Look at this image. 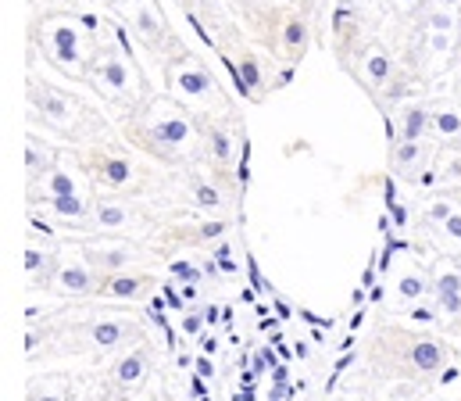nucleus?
<instances>
[{"mask_svg":"<svg viewBox=\"0 0 461 401\" xmlns=\"http://www.w3.org/2000/svg\"><path fill=\"white\" fill-rule=\"evenodd\" d=\"M47 47H50V58L61 68L83 72V61H86V54H83V32H79V25L72 18H54L47 25Z\"/></svg>","mask_w":461,"mask_h":401,"instance_id":"f257e3e1","label":"nucleus"},{"mask_svg":"<svg viewBox=\"0 0 461 401\" xmlns=\"http://www.w3.org/2000/svg\"><path fill=\"white\" fill-rule=\"evenodd\" d=\"M97 76H101V83H104V90H108L112 97H132V94L140 90V79H136L129 58H122V54H108V58L101 61Z\"/></svg>","mask_w":461,"mask_h":401,"instance_id":"f03ea898","label":"nucleus"},{"mask_svg":"<svg viewBox=\"0 0 461 401\" xmlns=\"http://www.w3.org/2000/svg\"><path fill=\"white\" fill-rule=\"evenodd\" d=\"M147 136H150L158 147L179 150V147H190L194 130H190V123H186L183 115H165V119H158V123L150 126V133H147Z\"/></svg>","mask_w":461,"mask_h":401,"instance_id":"7ed1b4c3","label":"nucleus"},{"mask_svg":"<svg viewBox=\"0 0 461 401\" xmlns=\"http://www.w3.org/2000/svg\"><path fill=\"white\" fill-rule=\"evenodd\" d=\"M172 87L183 94V97H194V101H204L215 94V83L208 72L194 68V65H183V68H172Z\"/></svg>","mask_w":461,"mask_h":401,"instance_id":"20e7f679","label":"nucleus"},{"mask_svg":"<svg viewBox=\"0 0 461 401\" xmlns=\"http://www.w3.org/2000/svg\"><path fill=\"white\" fill-rule=\"evenodd\" d=\"M132 18H136V29H140V36L147 43H158L165 36V18H161L154 0H136V14Z\"/></svg>","mask_w":461,"mask_h":401,"instance_id":"39448f33","label":"nucleus"},{"mask_svg":"<svg viewBox=\"0 0 461 401\" xmlns=\"http://www.w3.org/2000/svg\"><path fill=\"white\" fill-rule=\"evenodd\" d=\"M58 290L61 294H90L94 287H97V279H94V272L86 266H65L58 272Z\"/></svg>","mask_w":461,"mask_h":401,"instance_id":"423d86ee","label":"nucleus"},{"mask_svg":"<svg viewBox=\"0 0 461 401\" xmlns=\"http://www.w3.org/2000/svg\"><path fill=\"white\" fill-rule=\"evenodd\" d=\"M411 366L415 369H422V373H437L440 366H444V348L437 344V341H419L415 348H411Z\"/></svg>","mask_w":461,"mask_h":401,"instance_id":"0eeeda50","label":"nucleus"},{"mask_svg":"<svg viewBox=\"0 0 461 401\" xmlns=\"http://www.w3.org/2000/svg\"><path fill=\"white\" fill-rule=\"evenodd\" d=\"M429 123H433V115H429L426 108L411 105V108H404V112H401L397 133H401V140H419V136L426 133V126H429Z\"/></svg>","mask_w":461,"mask_h":401,"instance_id":"6e6552de","label":"nucleus"},{"mask_svg":"<svg viewBox=\"0 0 461 401\" xmlns=\"http://www.w3.org/2000/svg\"><path fill=\"white\" fill-rule=\"evenodd\" d=\"M143 373H147V359L140 351H132V355H125L115 366V384L118 387H132V384L143 380Z\"/></svg>","mask_w":461,"mask_h":401,"instance_id":"1a4fd4ad","label":"nucleus"},{"mask_svg":"<svg viewBox=\"0 0 461 401\" xmlns=\"http://www.w3.org/2000/svg\"><path fill=\"white\" fill-rule=\"evenodd\" d=\"M390 72H393V61H390V54L386 50H368L365 54V76H368V83H375V87H383V83H390Z\"/></svg>","mask_w":461,"mask_h":401,"instance_id":"9d476101","label":"nucleus"},{"mask_svg":"<svg viewBox=\"0 0 461 401\" xmlns=\"http://www.w3.org/2000/svg\"><path fill=\"white\" fill-rule=\"evenodd\" d=\"M47 205H50V212L61 215V219H83V215H86V201H83L79 194H61V197H50Z\"/></svg>","mask_w":461,"mask_h":401,"instance_id":"9b49d317","label":"nucleus"},{"mask_svg":"<svg viewBox=\"0 0 461 401\" xmlns=\"http://www.w3.org/2000/svg\"><path fill=\"white\" fill-rule=\"evenodd\" d=\"M104 294H112L118 301H132V297L143 294V279L140 276H115V279H108Z\"/></svg>","mask_w":461,"mask_h":401,"instance_id":"f8f14e48","label":"nucleus"},{"mask_svg":"<svg viewBox=\"0 0 461 401\" xmlns=\"http://www.w3.org/2000/svg\"><path fill=\"white\" fill-rule=\"evenodd\" d=\"M304 43H308V25H304L301 18H290V22L283 25V47H286L290 54H301Z\"/></svg>","mask_w":461,"mask_h":401,"instance_id":"ddd939ff","label":"nucleus"},{"mask_svg":"<svg viewBox=\"0 0 461 401\" xmlns=\"http://www.w3.org/2000/svg\"><path fill=\"white\" fill-rule=\"evenodd\" d=\"M101 176H104L108 187H125V183L132 179V165H129L125 158H108V161L101 165Z\"/></svg>","mask_w":461,"mask_h":401,"instance_id":"4468645a","label":"nucleus"},{"mask_svg":"<svg viewBox=\"0 0 461 401\" xmlns=\"http://www.w3.org/2000/svg\"><path fill=\"white\" fill-rule=\"evenodd\" d=\"M240 87H243V94H258L265 87V76H261V68H258L254 58H243L240 61Z\"/></svg>","mask_w":461,"mask_h":401,"instance_id":"2eb2a0df","label":"nucleus"},{"mask_svg":"<svg viewBox=\"0 0 461 401\" xmlns=\"http://www.w3.org/2000/svg\"><path fill=\"white\" fill-rule=\"evenodd\" d=\"M122 337H125V326L122 323H97L94 326V344L97 348H115Z\"/></svg>","mask_w":461,"mask_h":401,"instance_id":"dca6fc26","label":"nucleus"},{"mask_svg":"<svg viewBox=\"0 0 461 401\" xmlns=\"http://www.w3.org/2000/svg\"><path fill=\"white\" fill-rule=\"evenodd\" d=\"M90 259H94V266L101 269H122L129 262V248H97Z\"/></svg>","mask_w":461,"mask_h":401,"instance_id":"f3484780","label":"nucleus"},{"mask_svg":"<svg viewBox=\"0 0 461 401\" xmlns=\"http://www.w3.org/2000/svg\"><path fill=\"white\" fill-rule=\"evenodd\" d=\"M397 294H401L404 301H419V297L426 294V279H422L419 272H404V276L397 279Z\"/></svg>","mask_w":461,"mask_h":401,"instance_id":"a211bd4d","label":"nucleus"},{"mask_svg":"<svg viewBox=\"0 0 461 401\" xmlns=\"http://www.w3.org/2000/svg\"><path fill=\"white\" fill-rule=\"evenodd\" d=\"M433 130H437L440 136H461V115L458 112H451V108L437 112V115H433Z\"/></svg>","mask_w":461,"mask_h":401,"instance_id":"6ab92c4d","label":"nucleus"},{"mask_svg":"<svg viewBox=\"0 0 461 401\" xmlns=\"http://www.w3.org/2000/svg\"><path fill=\"white\" fill-rule=\"evenodd\" d=\"M40 108H43L54 123H65V119H68V101H65V97H58V94H50V90H47V94H40Z\"/></svg>","mask_w":461,"mask_h":401,"instance_id":"aec40b11","label":"nucleus"},{"mask_svg":"<svg viewBox=\"0 0 461 401\" xmlns=\"http://www.w3.org/2000/svg\"><path fill=\"white\" fill-rule=\"evenodd\" d=\"M47 194H50V197H61V194H76V179H72L68 172L54 169V172L47 176Z\"/></svg>","mask_w":461,"mask_h":401,"instance_id":"412c9836","label":"nucleus"},{"mask_svg":"<svg viewBox=\"0 0 461 401\" xmlns=\"http://www.w3.org/2000/svg\"><path fill=\"white\" fill-rule=\"evenodd\" d=\"M97 219H101V226L104 230H118V226H125V208L122 205H101V212H97Z\"/></svg>","mask_w":461,"mask_h":401,"instance_id":"4be33fe9","label":"nucleus"},{"mask_svg":"<svg viewBox=\"0 0 461 401\" xmlns=\"http://www.w3.org/2000/svg\"><path fill=\"white\" fill-rule=\"evenodd\" d=\"M212 154H215L222 165H230V161H232V140H230V133H222V130H212Z\"/></svg>","mask_w":461,"mask_h":401,"instance_id":"5701e85b","label":"nucleus"},{"mask_svg":"<svg viewBox=\"0 0 461 401\" xmlns=\"http://www.w3.org/2000/svg\"><path fill=\"white\" fill-rule=\"evenodd\" d=\"M419 154H422V147H419V140H401V143H397V165H404V169H411V165L419 161Z\"/></svg>","mask_w":461,"mask_h":401,"instance_id":"b1692460","label":"nucleus"},{"mask_svg":"<svg viewBox=\"0 0 461 401\" xmlns=\"http://www.w3.org/2000/svg\"><path fill=\"white\" fill-rule=\"evenodd\" d=\"M276 366H279V355H276L272 348H261V351L254 355V362H250V369H254V373H272Z\"/></svg>","mask_w":461,"mask_h":401,"instance_id":"393cba45","label":"nucleus"},{"mask_svg":"<svg viewBox=\"0 0 461 401\" xmlns=\"http://www.w3.org/2000/svg\"><path fill=\"white\" fill-rule=\"evenodd\" d=\"M433 287L437 294H461V272H440Z\"/></svg>","mask_w":461,"mask_h":401,"instance_id":"a878e982","label":"nucleus"},{"mask_svg":"<svg viewBox=\"0 0 461 401\" xmlns=\"http://www.w3.org/2000/svg\"><path fill=\"white\" fill-rule=\"evenodd\" d=\"M204 326H208L204 312H190V315H183V333H186V337H201Z\"/></svg>","mask_w":461,"mask_h":401,"instance_id":"bb28decb","label":"nucleus"},{"mask_svg":"<svg viewBox=\"0 0 461 401\" xmlns=\"http://www.w3.org/2000/svg\"><path fill=\"white\" fill-rule=\"evenodd\" d=\"M429 29L433 32H455V14L451 11H433L429 14Z\"/></svg>","mask_w":461,"mask_h":401,"instance_id":"cd10ccee","label":"nucleus"},{"mask_svg":"<svg viewBox=\"0 0 461 401\" xmlns=\"http://www.w3.org/2000/svg\"><path fill=\"white\" fill-rule=\"evenodd\" d=\"M451 215H455V205H451L447 197H440V201H433V205H429V219H433V223H440V226H444Z\"/></svg>","mask_w":461,"mask_h":401,"instance_id":"c85d7f7f","label":"nucleus"},{"mask_svg":"<svg viewBox=\"0 0 461 401\" xmlns=\"http://www.w3.org/2000/svg\"><path fill=\"white\" fill-rule=\"evenodd\" d=\"M172 276H176V279H183V283H197V279H201V269L179 259V262H172Z\"/></svg>","mask_w":461,"mask_h":401,"instance_id":"c756f323","label":"nucleus"},{"mask_svg":"<svg viewBox=\"0 0 461 401\" xmlns=\"http://www.w3.org/2000/svg\"><path fill=\"white\" fill-rule=\"evenodd\" d=\"M43 269H47V255L36 251V248H29V251H25V272H29V276H40Z\"/></svg>","mask_w":461,"mask_h":401,"instance_id":"7c9ffc66","label":"nucleus"},{"mask_svg":"<svg viewBox=\"0 0 461 401\" xmlns=\"http://www.w3.org/2000/svg\"><path fill=\"white\" fill-rule=\"evenodd\" d=\"M194 197H197V205H201V208H219V205H222V197H219V190H215V187H197V194H194Z\"/></svg>","mask_w":461,"mask_h":401,"instance_id":"2f4dec72","label":"nucleus"},{"mask_svg":"<svg viewBox=\"0 0 461 401\" xmlns=\"http://www.w3.org/2000/svg\"><path fill=\"white\" fill-rule=\"evenodd\" d=\"M437 305L451 315H461V294H437Z\"/></svg>","mask_w":461,"mask_h":401,"instance_id":"473e14b6","label":"nucleus"},{"mask_svg":"<svg viewBox=\"0 0 461 401\" xmlns=\"http://www.w3.org/2000/svg\"><path fill=\"white\" fill-rule=\"evenodd\" d=\"M215 262H219V269H222L226 276H232V272H236V259H232L230 248H219V251H215Z\"/></svg>","mask_w":461,"mask_h":401,"instance_id":"72a5a7b5","label":"nucleus"},{"mask_svg":"<svg viewBox=\"0 0 461 401\" xmlns=\"http://www.w3.org/2000/svg\"><path fill=\"white\" fill-rule=\"evenodd\" d=\"M429 47H433V54H447L451 50V32H433Z\"/></svg>","mask_w":461,"mask_h":401,"instance_id":"f704fd0d","label":"nucleus"},{"mask_svg":"<svg viewBox=\"0 0 461 401\" xmlns=\"http://www.w3.org/2000/svg\"><path fill=\"white\" fill-rule=\"evenodd\" d=\"M444 233H447L451 241H461V212H455V215L444 223Z\"/></svg>","mask_w":461,"mask_h":401,"instance_id":"c9c22d12","label":"nucleus"},{"mask_svg":"<svg viewBox=\"0 0 461 401\" xmlns=\"http://www.w3.org/2000/svg\"><path fill=\"white\" fill-rule=\"evenodd\" d=\"M194 366H197V377H201V380H208V377H215V366H212V359H208V355H204V359H197Z\"/></svg>","mask_w":461,"mask_h":401,"instance_id":"e433bc0d","label":"nucleus"},{"mask_svg":"<svg viewBox=\"0 0 461 401\" xmlns=\"http://www.w3.org/2000/svg\"><path fill=\"white\" fill-rule=\"evenodd\" d=\"M222 230H226L222 223H204V226H201V237H204V241H215Z\"/></svg>","mask_w":461,"mask_h":401,"instance_id":"4c0bfd02","label":"nucleus"},{"mask_svg":"<svg viewBox=\"0 0 461 401\" xmlns=\"http://www.w3.org/2000/svg\"><path fill=\"white\" fill-rule=\"evenodd\" d=\"M25 165H29V172L40 169V165H43V154H40L36 147H29V150H25Z\"/></svg>","mask_w":461,"mask_h":401,"instance_id":"58836bf2","label":"nucleus"},{"mask_svg":"<svg viewBox=\"0 0 461 401\" xmlns=\"http://www.w3.org/2000/svg\"><path fill=\"white\" fill-rule=\"evenodd\" d=\"M201 351H204V355H215V351H219V337L201 333Z\"/></svg>","mask_w":461,"mask_h":401,"instance_id":"ea45409f","label":"nucleus"},{"mask_svg":"<svg viewBox=\"0 0 461 401\" xmlns=\"http://www.w3.org/2000/svg\"><path fill=\"white\" fill-rule=\"evenodd\" d=\"M390 215H393V226H404V223H408V212H404V208H401L397 201L390 205Z\"/></svg>","mask_w":461,"mask_h":401,"instance_id":"a19ab883","label":"nucleus"},{"mask_svg":"<svg viewBox=\"0 0 461 401\" xmlns=\"http://www.w3.org/2000/svg\"><path fill=\"white\" fill-rule=\"evenodd\" d=\"M411 319H415V323H433V319H437V312H433V308H415V312H411Z\"/></svg>","mask_w":461,"mask_h":401,"instance_id":"79ce46f5","label":"nucleus"},{"mask_svg":"<svg viewBox=\"0 0 461 401\" xmlns=\"http://www.w3.org/2000/svg\"><path fill=\"white\" fill-rule=\"evenodd\" d=\"M165 301H168L172 308H183V301H186V297H183V294H176L172 287H165Z\"/></svg>","mask_w":461,"mask_h":401,"instance_id":"37998d69","label":"nucleus"},{"mask_svg":"<svg viewBox=\"0 0 461 401\" xmlns=\"http://www.w3.org/2000/svg\"><path fill=\"white\" fill-rule=\"evenodd\" d=\"M272 380H276V384H290V369H286V366L279 362V366L272 369Z\"/></svg>","mask_w":461,"mask_h":401,"instance_id":"c03bdc74","label":"nucleus"},{"mask_svg":"<svg viewBox=\"0 0 461 401\" xmlns=\"http://www.w3.org/2000/svg\"><path fill=\"white\" fill-rule=\"evenodd\" d=\"M179 294H183L186 301H194V297H197V283H183V290H179Z\"/></svg>","mask_w":461,"mask_h":401,"instance_id":"a18cd8bd","label":"nucleus"},{"mask_svg":"<svg viewBox=\"0 0 461 401\" xmlns=\"http://www.w3.org/2000/svg\"><path fill=\"white\" fill-rule=\"evenodd\" d=\"M36 344H40V337H36V333H25V355H32Z\"/></svg>","mask_w":461,"mask_h":401,"instance_id":"49530a36","label":"nucleus"},{"mask_svg":"<svg viewBox=\"0 0 461 401\" xmlns=\"http://www.w3.org/2000/svg\"><path fill=\"white\" fill-rule=\"evenodd\" d=\"M397 4H401V7H415L419 0H397Z\"/></svg>","mask_w":461,"mask_h":401,"instance_id":"de8ad7c7","label":"nucleus"},{"mask_svg":"<svg viewBox=\"0 0 461 401\" xmlns=\"http://www.w3.org/2000/svg\"><path fill=\"white\" fill-rule=\"evenodd\" d=\"M36 401H61V398H54V395H43V398H36Z\"/></svg>","mask_w":461,"mask_h":401,"instance_id":"09e8293b","label":"nucleus"},{"mask_svg":"<svg viewBox=\"0 0 461 401\" xmlns=\"http://www.w3.org/2000/svg\"><path fill=\"white\" fill-rule=\"evenodd\" d=\"M344 4H354V0H344Z\"/></svg>","mask_w":461,"mask_h":401,"instance_id":"8fccbe9b","label":"nucleus"},{"mask_svg":"<svg viewBox=\"0 0 461 401\" xmlns=\"http://www.w3.org/2000/svg\"><path fill=\"white\" fill-rule=\"evenodd\" d=\"M236 401H243V398H236Z\"/></svg>","mask_w":461,"mask_h":401,"instance_id":"3c124183","label":"nucleus"}]
</instances>
